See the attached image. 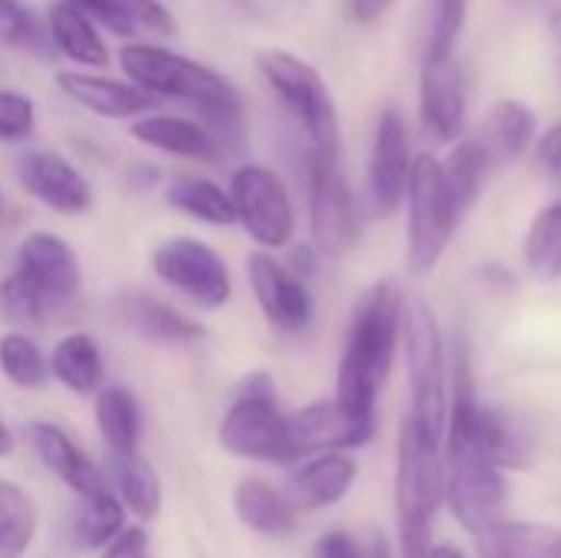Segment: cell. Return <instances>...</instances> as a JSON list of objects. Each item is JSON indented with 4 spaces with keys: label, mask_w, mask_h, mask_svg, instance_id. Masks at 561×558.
I'll use <instances>...</instances> for the list:
<instances>
[{
    "label": "cell",
    "mask_w": 561,
    "mask_h": 558,
    "mask_svg": "<svg viewBox=\"0 0 561 558\" xmlns=\"http://www.w3.org/2000/svg\"><path fill=\"white\" fill-rule=\"evenodd\" d=\"M404 293L398 283H375L355 306L335 382V401L365 421H378V395L394 365L404 329Z\"/></svg>",
    "instance_id": "cell-1"
},
{
    "label": "cell",
    "mask_w": 561,
    "mask_h": 558,
    "mask_svg": "<svg viewBox=\"0 0 561 558\" xmlns=\"http://www.w3.org/2000/svg\"><path fill=\"white\" fill-rule=\"evenodd\" d=\"M118 66L128 76V82L148 92L151 99L187 102L201 112V118L243 112V99L224 72L168 46L125 43L118 49Z\"/></svg>",
    "instance_id": "cell-2"
},
{
    "label": "cell",
    "mask_w": 561,
    "mask_h": 558,
    "mask_svg": "<svg viewBox=\"0 0 561 558\" xmlns=\"http://www.w3.org/2000/svg\"><path fill=\"white\" fill-rule=\"evenodd\" d=\"M440 503H444V447L431 444L404 418L398 431V470H394L401 558H427V553L434 549L431 526Z\"/></svg>",
    "instance_id": "cell-3"
},
{
    "label": "cell",
    "mask_w": 561,
    "mask_h": 558,
    "mask_svg": "<svg viewBox=\"0 0 561 558\" xmlns=\"http://www.w3.org/2000/svg\"><path fill=\"white\" fill-rule=\"evenodd\" d=\"M401 345H404L408 385H411V411L404 418L431 444L444 447L447 405H450V365H447V349H444L437 316L424 299L404 303Z\"/></svg>",
    "instance_id": "cell-4"
},
{
    "label": "cell",
    "mask_w": 561,
    "mask_h": 558,
    "mask_svg": "<svg viewBox=\"0 0 561 558\" xmlns=\"http://www.w3.org/2000/svg\"><path fill=\"white\" fill-rule=\"evenodd\" d=\"M256 69L266 86L276 92L283 109L306 132L309 151L319 158H342V128L335 99L322 79V72L289 49H263L256 53Z\"/></svg>",
    "instance_id": "cell-5"
},
{
    "label": "cell",
    "mask_w": 561,
    "mask_h": 558,
    "mask_svg": "<svg viewBox=\"0 0 561 558\" xmlns=\"http://www.w3.org/2000/svg\"><path fill=\"white\" fill-rule=\"evenodd\" d=\"M220 447L260 464L299 460L289 434V414L279 411V391L270 372H253L237 385L233 405L220 421Z\"/></svg>",
    "instance_id": "cell-6"
},
{
    "label": "cell",
    "mask_w": 561,
    "mask_h": 558,
    "mask_svg": "<svg viewBox=\"0 0 561 558\" xmlns=\"http://www.w3.org/2000/svg\"><path fill=\"white\" fill-rule=\"evenodd\" d=\"M408 266L414 276H431L457 227H460V210L447 191L440 158L434 155H417L408 181Z\"/></svg>",
    "instance_id": "cell-7"
},
{
    "label": "cell",
    "mask_w": 561,
    "mask_h": 558,
    "mask_svg": "<svg viewBox=\"0 0 561 558\" xmlns=\"http://www.w3.org/2000/svg\"><path fill=\"white\" fill-rule=\"evenodd\" d=\"M444 503L454 520L477 539L493 523L503 520L506 506V477L503 470L477 447L460 444L444 451Z\"/></svg>",
    "instance_id": "cell-8"
},
{
    "label": "cell",
    "mask_w": 561,
    "mask_h": 558,
    "mask_svg": "<svg viewBox=\"0 0 561 558\" xmlns=\"http://www.w3.org/2000/svg\"><path fill=\"white\" fill-rule=\"evenodd\" d=\"M306 201L312 247L325 257H342L358 243V207L342 171V158L306 155Z\"/></svg>",
    "instance_id": "cell-9"
},
{
    "label": "cell",
    "mask_w": 561,
    "mask_h": 558,
    "mask_svg": "<svg viewBox=\"0 0 561 558\" xmlns=\"http://www.w3.org/2000/svg\"><path fill=\"white\" fill-rule=\"evenodd\" d=\"M230 201L243 230L266 250L293 240L296 214L283 178L263 164H240L230 178Z\"/></svg>",
    "instance_id": "cell-10"
},
{
    "label": "cell",
    "mask_w": 561,
    "mask_h": 558,
    "mask_svg": "<svg viewBox=\"0 0 561 558\" xmlns=\"http://www.w3.org/2000/svg\"><path fill=\"white\" fill-rule=\"evenodd\" d=\"M151 266L168 286L184 293L201 309H220L233 293L230 270H227L224 257L194 237L164 240L151 253Z\"/></svg>",
    "instance_id": "cell-11"
},
{
    "label": "cell",
    "mask_w": 561,
    "mask_h": 558,
    "mask_svg": "<svg viewBox=\"0 0 561 558\" xmlns=\"http://www.w3.org/2000/svg\"><path fill=\"white\" fill-rule=\"evenodd\" d=\"M411 138L408 122L398 109H385L375 125L368 155V204L375 217H394L408 197L411 181Z\"/></svg>",
    "instance_id": "cell-12"
},
{
    "label": "cell",
    "mask_w": 561,
    "mask_h": 558,
    "mask_svg": "<svg viewBox=\"0 0 561 558\" xmlns=\"http://www.w3.org/2000/svg\"><path fill=\"white\" fill-rule=\"evenodd\" d=\"M16 276L39 296L46 312L66 309L82 286L76 250L62 237L46 230L26 234L16 247Z\"/></svg>",
    "instance_id": "cell-13"
},
{
    "label": "cell",
    "mask_w": 561,
    "mask_h": 558,
    "mask_svg": "<svg viewBox=\"0 0 561 558\" xmlns=\"http://www.w3.org/2000/svg\"><path fill=\"white\" fill-rule=\"evenodd\" d=\"M421 125L440 145L460 141L467 125V82L457 56H421Z\"/></svg>",
    "instance_id": "cell-14"
},
{
    "label": "cell",
    "mask_w": 561,
    "mask_h": 558,
    "mask_svg": "<svg viewBox=\"0 0 561 558\" xmlns=\"http://www.w3.org/2000/svg\"><path fill=\"white\" fill-rule=\"evenodd\" d=\"M289 434L296 444V454H342L365 447L375 437V421L348 414L335 398L316 401L289 414Z\"/></svg>",
    "instance_id": "cell-15"
},
{
    "label": "cell",
    "mask_w": 561,
    "mask_h": 558,
    "mask_svg": "<svg viewBox=\"0 0 561 558\" xmlns=\"http://www.w3.org/2000/svg\"><path fill=\"white\" fill-rule=\"evenodd\" d=\"M247 273H250L253 296H256L263 316L270 319V326H276L279 332H302L312 322L309 286L302 280H296L279 260H273L263 250L250 253Z\"/></svg>",
    "instance_id": "cell-16"
},
{
    "label": "cell",
    "mask_w": 561,
    "mask_h": 558,
    "mask_svg": "<svg viewBox=\"0 0 561 558\" xmlns=\"http://www.w3.org/2000/svg\"><path fill=\"white\" fill-rule=\"evenodd\" d=\"M16 174L26 194L59 214H85L92 207V187L85 174L56 151H26L16 164Z\"/></svg>",
    "instance_id": "cell-17"
},
{
    "label": "cell",
    "mask_w": 561,
    "mask_h": 558,
    "mask_svg": "<svg viewBox=\"0 0 561 558\" xmlns=\"http://www.w3.org/2000/svg\"><path fill=\"white\" fill-rule=\"evenodd\" d=\"M56 86L76 105H82L102 118H135V115H145L148 109H154V102H158L131 82H122L112 76H95V72H79V69H62L56 76Z\"/></svg>",
    "instance_id": "cell-18"
},
{
    "label": "cell",
    "mask_w": 561,
    "mask_h": 558,
    "mask_svg": "<svg viewBox=\"0 0 561 558\" xmlns=\"http://www.w3.org/2000/svg\"><path fill=\"white\" fill-rule=\"evenodd\" d=\"M26 441L36 451V457L82 500L105 493V474L69 441L66 431H59L56 424L36 421L26 428Z\"/></svg>",
    "instance_id": "cell-19"
},
{
    "label": "cell",
    "mask_w": 561,
    "mask_h": 558,
    "mask_svg": "<svg viewBox=\"0 0 561 558\" xmlns=\"http://www.w3.org/2000/svg\"><path fill=\"white\" fill-rule=\"evenodd\" d=\"M115 316L148 342L187 345V342L204 339V326H197L194 319H187L184 312H178L174 306H168L148 293H135V289L118 293L115 296Z\"/></svg>",
    "instance_id": "cell-20"
},
{
    "label": "cell",
    "mask_w": 561,
    "mask_h": 558,
    "mask_svg": "<svg viewBox=\"0 0 561 558\" xmlns=\"http://www.w3.org/2000/svg\"><path fill=\"white\" fill-rule=\"evenodd\" d=\"M358 480V464L348 454H319L289 480V503L299 510H329L342 503Z\"/></svg>",
    "instance_id": "cell-21"
},
{
    "label": "cell",
    "mask_w": 561,
    "mask_h": 558,
    "mask_svg": "<svg viewBox=\"0 0 561 558\" xmlns=\"http://www.w3.org/2000/svg\"><path fill=\"white\" fill-rule=\"evenodd\" d=\"M131 138H138L148 148H158L164 155L174 158H187V161H217L220 148L210 138V132L194 122V118H181V115H145L138 122H131Z\"/></svg>",
    "instance_id": "cell-22"
},
{
    "label": "cell",
    "mask_w": 561,
    "mask_h": 558,
    "mask_svg": "<svg viewBox=\"0 0 561 558\" xmlns=\"http://www.w3.org/2000/svg\"><path fill=\"white\" fill-rule=\"evenodd\" d=\"M95 26L131 39L135 33L174 36L178 23L161 0H72Z\"/></svg>",
    "instance_id": "cell-23"
},
{
    "label": "cell",
    "mask_w": 561,
    "mask_h": 558,
    "mask_svg": "<svg viewBox=\"0 0 561 558\" xmlns=\"http://www.w3.org/2000/svg\"><path fill=\"white\" fill-rule=\"evenodd\" d=\"M536 141V115L526 102L519 99H500L486 118H483V135L480 145L493 158V164H513L519 161Z\"/></svg>",
    "instance_id": "cell-24"
},
{
    "label": "cell",
    "mask_w": 561,
    "mask_h": 558,
    "mask_svg": "<svg viewBox=\"0 0 561 558\" xmlns=\"http://www.w3.org/2000/svg\"><path fill=\"white\" fill-rule=\"evenodd\" d=\"M49 36L69 62L85 66V69L108 66V46L99 26L72 0H56L49 7Z\"/></svg>",
    "instance_id": "cell-25"
},
{
    "label": "cell",
    "mask_w": 561,
    "mask_h": 558,
    "mask_svg": "<svg viewBox=\"0 0 561 558\" xmlns=\"http://www.w3.org/2000/svg\"><path fill=\"white\" fill-rule=\"evenodd\" d=\"M233 510L240 523L260 536H289L296 529V513L293 503L266 480H243L233 490Z\"/></svg>",
    "instance_id": "cell-26"
},
{
    "label": "cell",
    "mask_w": 561,
    "mask_h": 558,
    "mask_svg": "<svg viewBox=\"0 0 561 558\" xmlns=\"http://www.w3.org/2000/svg\"><path fill=\"white\" fill-rule=\"evenodd\" d=\"M480 558H561V529L500 520L477 536Z\"/></svg>",
    "instance_id": "cell-27"
},
{
    "label": "cell",
    "mask_w": 561,
    "mask_h": 558,
    "mask_svg": "<svg viewBox=\"0 0 561 558\" xmlns=\"http://www.w3.org/2000/svg\"><path fill=\"white\" fill-rule=\"evenodd\" d=\"M440 168H444V181H447V191H450L460 217H467L486 191L493 158L486 155L480 138H463L450 148V155L440 161Z\"/></svg>",
    "instance_id": "cell-28"
},
{
    "label": "cell",
    "mask_w": 561,
    "mask_h": 558,
    "mask_svg": "<svg viewBox=\"0 0 561 558\" xmlns=\"http://www.w3.org/2000/svg\"><path fill=\"white\" fill-rule=\"evenodd\" d=\"M49 375L66 385L72 395H99L102 391V352L92 335L72 332L66 335L49 358Z\"/></svg>",
    "instance_id": "cell-29"
},
{
    "label": "cell",
    "mask_w": 561,
    "mask_h": 558,
    "mask_svg": "<svg viewBox=\"0 0 561 558\" xmlns=\"http://www.w3.org/2000/svg\"><path fill=\"white\" fill-rule=\"evenodd\" d=\"M168 204L201 224H210V227H230L237 224V210H233V201H230V191H224L217 181L210 178H201V174H184V178H174L171 187H168Z\"/></svg>",
    "instance_id": "cell-30"
},
{
    "label": "cell",
    "mask_w": 561,
    "mask_h": 558,
    "mask_svg": "<svg viewBox=\"0 0 561 558\" xmlns=\"http://www.w3.org/2000/svg\"><path fill=\"white\" fill-rule=\"evenodd\" d=\"M95 424L112 454H135L141 437V408L125 388H102L95 395Z\"/></svg>",
    "instance_id": "cell-31"
},
{
    "label": "cell",
    "mask_w": 561,
    "mask_h": 558,
    "mask_svg": "<svg viewBox=\"0 0 561 558\" xmlns=\"http://www.w3.org/2000/svg\"><path fill=\"white\" fill-rule=\"evenodd\" d=\"M112 480L118 487V500L138 520H154L161 510V480L154 467L138 454H112Z\"/></svg>",
    "instance_id": "cell-32"
},
{
    "label": "cell",
    "mask_w": 561,
    "mask_h": 558,
    "mask_svg": "<svg viewBox=\"0 0 561 558\" xmlns=\"http://www.w3.org/2000/svg\"><path fill=\"white\" fill-rule=\"evenodd\" d=\"M526 266L539 283L561 280V201L536 214L526 234Z\"/></svg>",
    "instance_id": "cell-33"
},
{
    "label": "cell",
    "mask_w": 561,
    "mask_h": 558,
    "mask_svg": "<svg viewBox=\"0 0 561 558\" xmlns=\"http://www.w3.org/2000/svg\"><path fill=\"white\" fill-rule=\"evenodd\" d=\"M36 536V506L10 480H0V558H20Z\"/></svg>",
    "instance_id": "cell-34"
},
{
    "label": "cell",
    "mask_w": 561,
    "mask_h": 558,
    "mask_svg": "<svg viewBox=\"0 0 561 558\" xmlns=\"http://www.w3.org/2000/svg\"><path fill=\"white\" fill-rule=\"evenodd\" d=\"M0 372L16 388H43L49 382V362L43 358L39 345L23 332H7L0 339Z\"/></svg>",
    "instance_id": "cell-35"
},
{
    "label": "cell",
    "mask_w": 561,
    "mask_h": 558,
    "mask_svg": "<svg viewBox=\"0 0 561 558\" xmlns=\"http://www.w3.org/2000/svg\"><path fill=\"white\" fill-rule=\"evenodd\" d=\"M122 529H125V506L108 490L99 497H89L76 516V539L85 549H105Z\"/></svg>",
    "instance_id": "cell-36"
},
{
    "label": "cell",
    "mask_w": 561,
    "mask_h": 558,
    "mask_svg": "<svg viewBox=\"0 0 561 558\" xmlns=\"http://www.w3.org/2000/svg\"><path fill=\"white\" fill-rule=\"evenodd\" d=\"M467 7H470V0H434L424 56H454L457 39L467 26Z\"/></svg>",
    "instance_id": "cell-37"
},
{
    "label": "cell",
    "mask_w": 561,
    "mask_h": 558,
    "mask_svg": "<svg viewBox=\"0 0 561 558\" xmlns=\"http://www.w3.org/2000/svg\"><path fill=\"white\" fill-rule=\"evenodd\" d=\"M39 20L23 0H0V46L33 49L39 46Z\"/></svg>",
    "instance_id": "cell-38"
},
{
    "label": "cell",
    "mask_w": 561,
    "mask_h": 558,
    "mask_svg": "<svg viewBox=\"0 0 561 558\" xmlns=\"http://www.w3.org/2000/svg\"><path fill=\"white\" fill-rule=\"evenodd\" d=\"M0 316L13 326H39L46 316V306L39 296L13 273L0 283Z\"/></svg>",
    "instance_id": "cell-39"
},
{
    "label": "cell",
    "mask_w": 561,
    "mask_h": 558,
    "mask_svg": "<svg viewBox=\"0 0 561 558\" xmlns=\"http://www.w3.org/2000/svg\"><path fill=\"white\" fill-rule=\"evenodd\" d=\"M36 128V105L16 89H0V141H26Z\"/></svg>",
    "instance_id": "cell-40"
},
{
    "label": "cell",
    "mask_w": 561,
    "mask_h": 558,
    "mask_svg": "<svg viewBox=\"0 0 561 558\" xmlns=\"http://www.w3.org/2000/svg\"><path fill=\"white\" fill-rule=\"evenodd\" d=\"M536 164L549 184L561 187V122L549 125L536 141Z\"/></svg>",
    "instance_id": "cell-41"
},
{
    "label": "cell",
    "mask_w": 561,
    "mask_h": 558,
    "mask_svg": "<svg viewBox=\"0 0 561 558\" xmlns=\"http://www.w3.org/2000/svg\"><path fill=\"white\" fill-rule=\"evenodd\" d=\"M312 558H365V549L358 546V539L345 529H332L325 536H319Z\"/></svg>",
    "instance_id": "cell-42"
},
{
    "label": "cell",
    "mask_w": 561,
    "mask_h": 558,
    "mask_svg": "<svg viewBox=\"0 0 561 558\" xmlns=\"http://www.w3.org/2000/svg\"><path fill=\"white\" fill-rule=\"evenodd\" d=\"M148 556V533L131 526V529H122L108 546L102 558H145Z\"/></svg>",
    "instance_id": "cell-43"
},
{
    "label": "cell",
    "mask_w": 561,
    "mask_h": 558,
    "mask_svg": "<svg viewBox=\"0 0 561 558\" xmlns=\"http://www.w3.org/2000/svg\"><path fill=\"white\" fill-rule=\"evenodd\" d=\"M391 7H394V0H348V13H352V20L362 23V26L378 23Z\"/></svg>",
    "instance_id": "cell-44"
},
{
    "label": "cell",
    "mask_w": 561,
    "mask_h": 558,
    "mask_svg": "<svg viewBox=\"0 0 561 558\" xmlns=\"http://www.w3.org/2000/svg\"><path fill=\"white\" fill-rule=\"evenodd\" d=\"M296 280H312L316 276V247H309V243H299V247H293L289 250V266H286Z\"/></svg>",
    "instance_id": "cell-45"
},
{
    "label": "cell",
    "mask_w": 561,
    "mask_h": 558,
    "mask_svg": "<svg viewBox=\"0 0 561 558\" xmlns=\"http://www.w3.org/2000/svg\"><path fill=\"white\" fill-rule=\"evenodd\" d=\"M549 36H552V59H556V82H559L561 92V0L552 7V16H549Z\"/></svg>",
    "instance_id": "cell-46"
},
{
    "label": "cell",
    "mask_w": 561,
    "mask_h": 558,
    "mask_svg": "<svg viewBox=\"0 0 561 558\" xmlns=\"http://www.w3.org/2000/svg\"><path fill=\"white\" fill-rule=\"evenodd\" d=\"M506 7H513V10H519V13H539V10H549V7H556L559 0H503Z\"/></svg>",
    "instance_id": "cell-47"
},
{
    "label": "cell",
    "mask_w": 561,
    "mask_h": 558,
    "mask_svg": "<svg viewBox=\"0 0 561 558\" xmlns=\"http://www.w3.org/2000/svg\"><path fill=\"white\" fill-rule=\"evenodd\" d=\"M13 454V434L7 431V424L0 421V457H10Z\"/></svg>",
    "instance_id": "cell-48"
},
{
    "label": "cell",
    "mask_w": 561,
    "mask_h": 558,
    "mask_svg": "<svg viewBox=\"0 0 561 558\" xmlns=\"http://www.w3.org/2000/svg\"><path fill=\"white\" fill-rule=\"evenodd\" d=\"M365 558H391V553H388V543L375 536V543L368 546V553H365Z\"/></svg>",
    "instance_id": "cell-49"
},
{
    "label": "cell",
    "mask_w": 561,
    "mask_h": 558,
    "mask_svg": "<svg viewBox=\"0 0 561 558\" xmlns=\"http://www.w3.org/2000/svg\"><path fill=\"white\" fill-rule=\"evenodd\" d=\"M427 558H467L460 549H454V546H434Z\"/></svg>",
    "instance_id": "cell-50"
},
{
    "label": "cell",
    "mask_w": 561,
    "mask_h": 558,
    "mask_svg": "<svg viewBox=\"0 0 561 558\" xmlns=\"http://www.w3.org/2000/svg\"><path fill=\"white\" fill-rule=\"evenodd\" d=\"M3 210H7V201H3V191H0V220H3Z\"/></svg>",
    "instance_id": "cell-51"
},
{
    "label": "cell",
    "mask_w": 561,
    "mask_h": 558,
    "mask_svg": "<svg viewBox=\"0 0 561 558\" xmlns=\"http://www.w3.org/2000/svg\"><path fill=\"white\" fill-rule=\"evenodd\" d=\"M237 3H250V0H237Z\"/></svg>",
    "instance_id": "cell-52"
},
{
    "label": "cell",
    "mask_w": 561,
    "mask_h": 558,
    "mask_svg": "<svg viewBox=\"0 0 561 558\" xmlns=\"http://www.w3.org/2000/svg\"><path fill=\"white\" fill-rule=\"evenodd\" d=\"M145 558H151V556H145Z\"/></svg>",
    "instance_id": "cell-53"
}]
</instances>
